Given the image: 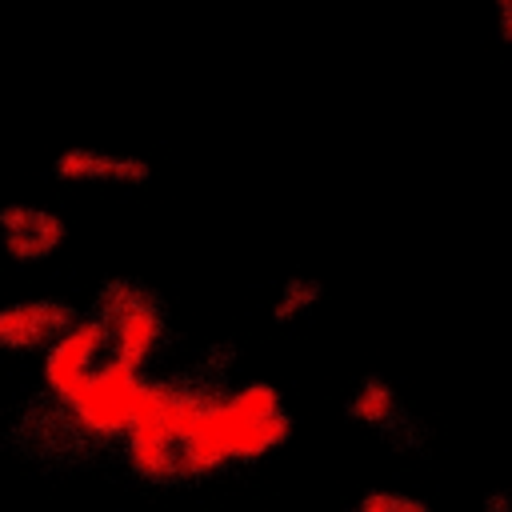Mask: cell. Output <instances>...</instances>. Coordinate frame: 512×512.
Returning <instances> with one entry per match:
<instances>
[{"mask_svg": "<svg viewBox=\"0 0 512 512\" xmlns=\"http://www.w3.org/2000/svg\"><path fill=\"white\" fill-rule=\"evenodd\" d=\"M28 220H32V224H8V228L16 232V236H12V252H16V256H40V252L52 248L56 236H60V228H56L52 216L28 212Z\"/></svg>", "mask_w": 512, "mask_h": 512, "instance_id": "cell-6", "label": "cell"}, {"mask_svg": "<svg viewBox=\"0 0 512 512\" xmlns=\"http://www.w3.org/2000/svg\"><path fill=\"white\" fill-rule=\"evenodd\" d=\"M360 508H364V512H424L420 500H412V496H392V492H372V496L360 500Z\"/></svg>", "mask_w": 512, "mask_h": 512, "instance_id": "cell-9", "label": "cell"}, {"mask_svg": "<svg viewBox=\"0 0 512 512\" xmlns=\"http://www.w3.org/2000/svg\"><path fill=\"white\" fill-rule=\"evenodd\" d=\"M72 324V312L64 304H16L0 312V344L8 348H36L52 336H60Z\"/></svg>", "mask_w": 512, "mask_h": 512, "instance_id": "cell-4", "label": "cell"}, {"mask_svg": "<svg viewBox=\"0 0 512 512\" xmlns=\"http://www.w3.org/2000/svg\"><path fill=\"white\" fill-rule=\"evenodd\" d=\"M352 412H356L360 420H384V416L392 412V392H388L384 384H368V388L356 396Z\"/></svg>", "mask_w": 512, "mask_h": 512, "instance_id": "cell-8", "label": "cell"}, {"mask_svg": "<svg viewBox=\"0 0 512 512\" xmlns=\"http://www.w3.org/2000/svg\"><path fill=\"white\" fill-rule=\"evenodd\" d=\"M108 348V328L104 320H84V324H68L52 348H48V360H44V380L52 388L56 400H68L84 380L88 372L96 368V356Z\"/></svg>", "mask_w": 512, "mask_h": 512, "instance_id": "cell-2", "label": "cell"}, {"mask_svg": "<svg viewBox=\"0 0 512 512\" xmlns=\"http://www.w3.org/2000/svg\"><path fill=\"white\" fill-rule=\"evenodd\" d=\"M56 168H60V176H72V180H144L140 160L104 156V152H68Z\"/></svg>", "mask_w": 512, "mask_h": 512, "instance_id": "cell-5", "label": "cell"}, {"mask_svg": "<svg viewBox=\"0 0 512 512\" xmlns=\"http://www.w3.org/2000/svg\"><path fill=\"white\" fill-rule=\"evenodd\" d=\"M508 28H512V24H508Z\"/></svg>", "mask_w": 512, "mask_h": 512, "instance_id": "cell-11", "label": "cell"}, {"mask_svg": "<svg viewBox=\"0 0 512 512\" xmlns=\"http://www.w3.org/2000/svg\"><path fill=\"white\" fill-rule=\"evenodd\" d=\"M240 416H252V420H268V416H280L284 408H280V396H276V388H268V384H244V388H236L232 396H224Z\"/></svg>", "mask_w": 512, "mask_h": 512, "instance_id": "cell-7", "label": "cell"}, {"mask_svg": "<svg viewBox=\"0 0 512 512\" xmlns=\"http://www.w3.org/2000/svg\"><path fill=\"white\" fill-rule=\"evenodd\" d=\"M140 368L112 356L104 364H96L88 372V380L64 400L72 420L92 432V436H120L128 428V416H132V400H136V388H140Z\"/></svg>", "mask_w": 512, "mask_h": 512, "instance_id": "cell-1", "label": "cell"}, {"mask_svg": "<svg viewBox=\"0 0 512 512\" xmlns=\"http://www.w3.org/2000/svg\"><path fill=\"white\" fill-rule=\"evenodd\" d=\"M104 328H108V340L116 344V356L128 360V364H136V368L148 360V352L160 340V316L136 292L108 296V320H104Z\"/></svg>", "mask_w": 512, "mask_h": 512, "instance_id": "cell-3", "label": "cell"}, {"mask_svg": "<svg viewBox=\"0 0 512 512\" xmlns=\"http://www.w3.org/2000/svg\"><path fill=\"white\" fill-rule=\"evenodd\" d=\"M500 4H512V0H500Z\"/></svg>", "mask_w": 512, "mask_h": 512, "instance_id": "cell-10", "label": "cell"}]
</instances>
